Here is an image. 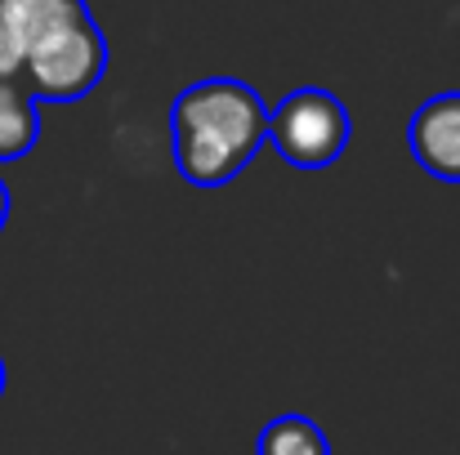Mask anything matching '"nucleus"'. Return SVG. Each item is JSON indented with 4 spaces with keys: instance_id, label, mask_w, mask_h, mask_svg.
I'll use <instances>...</instances> for the list:
<instances>
[{
    "instance_id": "f257e3e1",
    "label": "nucleus",
    "mask_w": 460,
    "mask_h": 455,
    "mask_svg": "<svg viewBox=\"0 0 460 455\" xmlns=\"http://www.w3.org/2000/svg\"><path fill=\"white\" fill-rule=\"evenodd\" d=\"M269 144V103L237 76H206L170 108V152L192 188L233 183Z\"/></svg>"
},
{
    "instance_id": "f03ea898",
    "label": "nucleus",
    "mask_w": 460,
    "mask_h": 455,
    "mask_svg": "<svg viewBox=\"0 0 460 455\" xmlns=\"http://www.w3.org/2000/svg\"><path fill=\"white\" fill-rule=\"evenodd\" d=\"M108 76V36L94 13H81L36 40L22 58V90L40 103H76Z\"/></svg>"
},
{
    "instance_id": "7ed1b4c3",
    "label": "nucleus",
    "mask_w": 460,
    "mask_h": 455,
    "mask_svg": "<svg viewBox=\"0 0 460 455\" xmlns=\"http://www.w3.org/2000/svg\"><path fill=\"white\" fill-rule=\"evenodd\" d=\"M269 139H273V148H278V156L287 165L326 170L349 148L353 121H349V108L331 90L300 85L269 112Z\"/></svg>"
},
{
    "instance_id": "20e7f679",
    "label": "nucleus",
    "mask_w": 460,
    "mask_h": 455,
    "mask_svg": "<svg viewBox=\"0 0 460 455\" xmlns=\"http://www.w3.org/2000/svg\"><path fill=\"white\" fill-rule=\"evenodd\" d=\"M407 148L429 179L460 183V90H443L411 112Z\"/></svg>"
},
{
    "instance_id": "39448f33",
    "label": "nucleus",
    "mask_w": 460,
    "mask_h": 455,
    "mask_svg": "<svg viewBox=\"0 0 460 455\" xmlns=\"http://www.w3.org/2000/svg\"><path fill=\"white\" fill-rule=\"evenodd\" d=\"M81 13H90L85 0H0V22L22 45V58L36 40H45L54 27H63Z\"/></svg>"
},
{
    "instance_id": "423d86ee",
    "label": "nucleus",
    "mask_w": 460,
    "mask_h": 455,
    "mask_svg": "<svg viewBox=\"0 0 460 455\" xmlns=\"http://www.w3.org/2000/svg\"><path fill=\"white\" fill-rule=\"evenodd\" d=\"M36 144H40V103L18 81H0V165L22 161Z\"/></svg>"
},
{
    "instance_id": "0eeeda50",
    "label": "nucleus",
    "mask_w": 460,
    "mask_h": 455,
    "mask_svg": "<svg viewBox=\"0 0 460 455\" xmlns=\"http://www.w3.org/2000/svg\"><path fill=\"white\" fill-rule=\"evenodd\" d=\"M255 455H331V442L317 420L308 416H278L260 429Z\"/></svg>"
},
{
    "instance_id": "6e6552de",
    "label": "nucleus",
    "mask_w": 460,
    "mask_h": 455,
    "mask_svg": "<svg viewBox=\"0 0 460 455\" xmlns=\"http://www.w3.org/2000/svg\"><path fill=\"white\" fill-rule=\"evenodd\" d=\"M0 81H18L22 85V45L9 36L4 22H0Z\"/></svg>"
},
{
    "instance_id": "1a4fd4ad",
    "label": "nucleus",
    "mask_w": 460,
    "mask_h": 455,
    "mask_svg": "<svg viewBox=\"0 0 460 455\" xmlns=\"http://www.w3.org/2000/svg\"><path fill=\"white\" fill-rule=\"evenodd\" d=\"M9 206H13V197H9V183L0 179V232H4V223H9Z\"/></svg>"
},
{
    "instance_id": "9d476101",
    "label": "nucleus",
    "mask_w": 460,
    "mask_h": 455,
    "mask_svg": "<svg viewBox=\"0 0 460 455\" xmlns=\"http://www.w3.org/2000/svg\"><path fill=\"white\" fill-rule=\"evenodd\" d=\"M4 380H9V375H4V357H0V398H4Z\"/></svg>"
}]
</instances>
